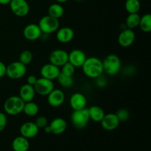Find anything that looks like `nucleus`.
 <instances>
[{"mask_svg": "<svg viewBox=\"0 0 151 151\" xmlns=\"http://www.w3.org/2000/svg\"><path fill=\"white\" fill-rule=\"evenodd\" d=\"M81 68L84 75L92 79H96L104 73L103 61L97 57L86 58Z\"/></svg>", "mask_w": 151, "mask_h": 151, "instance_id": "nucleus-1", "label": "nucleus"}, {"mask_svg": "<svg viewBox=\"0 0 151 151\" xmlns=\"http://www.w3.org/2000/svg\"><path fill=\"white\" fill-rule=\"evenodd\" d=\"M103 61V72L110 76L116 75L120 72L122 68V61L118 55L110 54L106 56Z\"/></svg>", "mask_w": 151, "mask_h": 151, "instance_id": "nucleus-2", "label": "nucleus"}, {"mask_svg": "<svg viewBox=\"0 0 151 151\" xmlns=\"http://www.w3.org/2000/svg\"><path fill=\"white\" fill-rule=\"evenodd\" d=\"M24 103L19 96H11L4 102V111L7 114L16 116L23 111Z\"/></svg>", "mask_w": 151, "mask_h": 151, "instance_id": "nucleus-3", "label": "nucleus"}, {"mask_svg": "<svg viewBox=\"0 0 151 151\" xmlns=\"http://www.w3.org/2000/svg\"><path fill=\"white\" fill-rule=\"evenodd\" d=\"M38 25L39 26L43 34L50 35V34L55 32L59 29L60 22H59V19L47 15L41 18Z\"/></svg>", "mask_w": 151, "mask_h": 151, "instance_id": "nucleus-4", "label": "nucleus"}, {"mask_svg": "<svg viewBox=\"0 0 151 151\" xmlns=\"http://www.w3.org/2000/svg\"><path fill=\"white\" fill-rule=\"evenodd\" d=\"M90 120L88 109L73 111L71 115V122L76 129H83Z\"/></svg>", "mask_w": 151, "mask_h": 151, "instance_id": "nucleus-5", "label": "nucleus"}, {"mask_svg": "<svg viewBox=\"0 0 151 151\" xmlns=\"http://www.w3.org/2000/svg\"><path fill=\"white\" fill-rule=\"evenodd\" d=\"M27 73V66L20 61H14L7 66L6 75L12 80H19Z\"/></svg>", "mask_w": 151, "mask_h": 151, "instance_id": "nucleus-6", "label": "nucleus"}, {"mask_svg": "<svg viewBox=\"0 0 151 151\" xmlns=\"http://www.w3.org/2000/svg\"><path fill=\"white\" fill-rule=\"evenodd\" d=\"M33 86L35 93L41 96H47L55 88L53 81L46 79L42 77L37 79Z\"/></svg>", "mask_w": 151, "mask_h": 151, "instance_id": "nucleus-7", "label": "nucleus"}, {"mask_svg": "<svg viewBox=\"0 0 151 151\" xmlns=\"http://www.w3.org/2000/svg\"><path fill=\"white\" fill-rule=\"evenodd\" d=\"M11 11L18 17H25L29 13V5L27 0H11L10 4Z\"/></svg>", "mask_w": 151, "mask_h": 151, "instance_id": "nucleus-8", "label": "nucleus"}, {"mask_svg": "<svg viewBox=\"0 0 151 151\" xmlns=\"http://www.w3.org/2000/svg\"><path fill=\"white\" fill-rule=\"evenodd\" d=\"M49 60H50V63L58 67H61L69 60V53L66 50H61V49L55 50L50 53Z\"/></svg>", "mask_w": 151, "mask_h": 151, "instance_id": "nucleus-9", "label": "nucleus"}, {"mask_svg": "<svg viewBox=\"0 0 151 151\" xmlns=\"http://www.w3.org/2000/svg\"><path fill=\"white\" fill-rule=\"evenodd\" d=\"M136 39V34L134 29H122V32L119 34L118 36V44L119 46L124 48H127L132 45Z\"/></svg>", "mask_w": 151, "mask_h": 151, "instance_id": "nucleus-10", "label": "nucleus"}, {"mask_svg": "<svg viewBox=\"0 0 151 151\" xmlns=\"http://www.w3.org/2000/svg\"><path fill=\"white\" fill-rule=\"evenodd\" d=\"M120 121L118 119L117 116L114 113H110L105 114L104 117L100 121L101 127L104 130L108 131H114L118 128Z\"/></svg>", "mask_w": 151, "mask_h": 151, "instance_id": "nucleus-11", "label": "nucleus"}, {"mask_svg": "<svg viewBox=\"0 0 151 151\" xmlns=\"http://www.w3.org/2000/svg\"><path fill=\"white\" fill-rule=\"evenodd\" d=\"M47 97V103L51 107L58 108L63 105L65 101V94L62 90L54 88Z\"/></svg>", "mask_w": 151, "mask_h": 151, "instance_id": "nucleus-12", "label": "nucleus"}, {"mask_svg": "<svg viewBox=\"0 0 151 151\" xmlns=\"http://www.w3.org/2000/svg\"><path fill=\"white\" fill-rule=\"evenodd\" d=\"M23 35L28 41H34L41 38L42 32L37 24H29L24 28Z\"/></svg>", "mask_w": 151, "mask_h": 151, "instance_id": "nucleus-13", "label": "nucleus"}, {"mask_svg": "<svg viewBox=\"0 0 151 151\" xmlns=\"http://www.w3.org/2000/svg\"><path fill=\"white\" fill-rule=\"evenodd\" d=\"M60 72V67L51 63H48L43 65L42 67L41 68V71H40V73H41L42 78L51 80V81H54V80L57 79Z\"/></svg>", "mask_w": 151, "mask_h": 151, "instance_id": "nucleus-14", "label": "nucleus"}, {"mask_svg": "<svg viewBox=\"0 0 151 151\" xmlns=\"http://www.w3.org/2000/svg\"><path fill=\"white\" fill-rule=\"evenodd\" d=\"M20 134L22 137H25L27 139H32L36 137L39 132V128H38L35 122H25L21 125L20 129Z\"/></svg>", "mask_w": 151, "mask_h": 151, "instance_id": "nucleus-15", "label": "nucleus"}, {"mask_svg": "<svg viewBox=\"0 0 151 151\" xmlns=\"http://www.w3.org/2000/svg\"><path fill=\"white\" fill-rule=\"evenodd\" d=\"M69 104L73 111L86 109L87 105L86 97L81 92L74 93L69 99Z\"/></svg>", "mask_w": 151, "mask_h": 151, "instance_id": "nucleus-16", "label": "nucleus"}, {"mask_svg": "<svg viewBox=\"0 0 151 151\" xmlns=\"http://www.w3.org/2000/svg\"><path fill=\"white\" fill-rule=\"evenodd\" d=\"M86 55L83 51L78 49L72 50L69 53V60L68 61L72 63L75 68L82 67L83 64L86 59Z\"/></svg>", "mask_w": 151, "mask_h": 151, "instance_id": "nucleus-17", "label": "nucleus"}, {"mask_svg": "<svg viewBox=\"0 0 151 151\" xmlns=\"http://www.w3.org/2000/svg\"><path fill=\"white\" fill-rule=\"evenodd\" d=\"M56 38L58 41L62 44H67L72 41L75 37V32L73 29L69 27H59L56 31Z\"/></svg>", "mask_w": 151, "mask_h": 151, "instance_id": "nucleus-18", "label": "nucleus"}, {"mask_svg": "<svg viewBox=\"0 0 151 151\" xmlns=\"http://www.w3.org/2000/svg\"><path fill=\"white\" fill-rule=\"evenodd\" d=\"M49 126L51 129L52 134L55 135H60L64 133L67 128V122L63 118L57 117L52 120Z\"/></svg>", "mask_w": 151, "mask_h": 151, "instance_id": "nucleus-19", "label": "nucleus"}, {"mask_svg": "<svg viewBox=\"0 0 151 151\" xmlns=\"http://www.w3.org/2000/svg\"><path fill=\"white\" fill-rule=\"evenodd\" d=\"M35 94L36 93H35L33 86L26 83L21 86L20 89H19V96L24 103H27V102L33 101Z\"/></svg>", "mask_w": 151, "mask_h": 151, "instance_id": "nucleus-20", "label": "nucleus"}, {"mask_svg": "<svg viewBox=\"0 0 151 151\" xmlns=\"http://www.w3.org/2000/svg\"><path fill=\"white\" fill-rule=\"evenodd\" d=\"M12 148L13 151H28L29 148V140L22 136L16 137L12 142Z\"/></svg>", "mask_w": 151, "mask_h": 151, "instance_id": "nucleus-21", "label": "nucleus"}, {"mask_svg": "<svg viewBox=\"0 0 151 151\" xmlns=\"http://www.w3.org/2000/svg\"><path fill=\"white\" fill-rule=\"evenodd\" d=\"M88 111L90 119L95 122H100L106 114L104 110L97 106H91L88 109Z\"/></svg>", "mask_w": 151, "mask_h": 151, "instance_id": "nucleus-22", "label": "nucleus"}, {"mask_svg": "<svg viewBox=\"0 0 151 151\" xmlns=\"http://www.w3.org/2000/svg\"><path fill=\"white\" fill-rule=\"evenodd\" d=\"M64 14V8L60 3H53L48 7V15L55 19H60Z\"/></svg>", "mask_w": 151, "mask_h": 151, "instance_id": "nucleus-23", "label": "nucleus"}, {"mask_svg": "<svg viewBox=\"0 0 151 151\" xmlns=\"http://www.w3.org/2000/svg\"><path fill=\"white\" fill-rule=\"evenodd\" d=\"M140 15L137 13H129L125 20V25L128 29H134L135 28L138 27L139 24Z\"/></svg>", "mask_w": 151, "mask_h": 151, "instance_id": "nucleus-24", "label": "nucleus"}, {"mask_svg": "<svg viewBox=\"0 0 151 151\" xmlns=\"http://www.w3.org/2000/svg\"><path fill=\"white\" fill-rule=\"evenodd\" d=\"M38 111H39V107H38V104L35 103V102L30 101L24 103L22 112H24L27 116H34L38 114Z\"/></svg>", "mask_w": 151, "mask_h": 151, "instance_id": "nucleus-25", "label": "nucleus"}, {"mask_svg": "<svg viewBox=\"0 0 151 151\" xmlns=\"http://www.w3.org/2000/svg\"><path fill=\"white\" fill-rule=\"evenodd\" d=\"M139 27L144 32H150L151 31V15L146 13L140 17Z\"/></svg>", "mask_w": 151, "mask_h": 151, "instance_id": "nucleus-26", "label": "nucleus"}, {"mask_svg": "<svg viewBox=\"0 0 151 151\" xmlns=\"http://www.w3.org/2000/svg\"><path fill=\"white\" fill-rule=\"evenodd\" d=\"M125 8L128 13H137L141 8L139 0H126Z\"/></svg>", "mask_w": 151, "mask_h": 151, "instance_id": "nucleus-27", "label": "nucleus"}, {"mask_svg": "<svg viewBox=\"0 0 151 151\" xmlns=\"http://www.w3.org/2000/svg\"><path fill=\"white\" fill-rule=\"evenodd\" d=\"M56 80L58 81V83L64 88H69L74 83V80L72 77L68 76V75L61 73V72H60Z\"/></svg>", "mask_w": 151, "mask_h": 151, "instance_id": "nucleus-28", "label": "nucleus"}, {"mask_svg": "<svg viewBox=\"0 0 151 151\" xmlns=\"http://www.w3.org/2000/svg\"><path fill=\"white\" fill-rule=\"evenodd\" d=\"M32 59H33V54H32V52L30 50H24V51H22L20 53L19 58V61L27 66V65H29L32 62Z\"/></svg>", "mask_w": 151, "mask_h": 151, "instance_id": "nucleus-29", "label": "nucleus"}, {"mask_svg": "<svg viewBox=\"0 0 151 151\" xmlns=\"http://www.w3.org/2000/svg\"><path fill=\"white\" fill-rule=\"evenodd\" d=\"M75 69L76 68L72 64V63H69V61L67 63H65L64 65L61 66V69H60V72L64 75H68V76L73 77L74 74L75 72Z\"/></svg>", "mask_w": 151, "mask_h": 151, "instance_id": "nucleus-30", "label": "nucleus"}, {"mask_svg": "<svg viewBox=\"0 0 151 151\" xmlns=\"http://www.w3.org/2000/svg\"><path fill=\"white\" fill-rule=\"evenodd\" d=\"M118 119H119L120 122H126L130 117V113L127 109H121L118 110V111L116 113Z\"/></svg>", "mask_w": 151, "mask_h": 151, "instance_id": "nucleus-31", "label": "nucleus"}, {"mask_svg": "<svg viewBox=\"0 0 151 151\" xmlns=\"http://www.w3.org/2000/svg\"><path fill=\"white\" fill-rule=\"evenodd\" d=\"M34 122H35V125L40 129V128H44V127H46L48 125V119H47V118L46 116H40L36 118V119H35V121Z\"/></svg>", "mask_w": 151, "mask_h": 151, "instance_id": "nucleus-32", "label": "nucleus"}, {"mask_svg": "<svg viewBox=\"0 0 151 151\" xmlns=\"http://www.w3.org/2000/svg\"><path fill=\"white\" fill-rule=\"evenodd\" d=\"M7 118L5 113L0 111V132L4 131L7 126Z\"/></svg>", "mask_w": 151, "mask_h": 151, "instance_id": "nucleus-33", "label": "nucleus"}, {"mask_svg": "<svg viewBox=\"0 0 151 151\" xmlns=\"http://www.w3.org/2000/svg\"><path fill=\"white\" fill-rule=\"evenodd\" d=\"M106 83H107V81H106V78H103V75L96 78V84L100 88H103V87L106 86Z\"/></svg>", "mask_w": 151, "mask_h": 151, "instance_id": "nucleus-34", "label": "nucleus"}, {"mask_svg": "<svg viewBox=\"0 0 151 151\" xmlns=\"http://www.w3.org/2000/svg\"><path fill=\"white\" fill-rule=\"evenodd\" d=\"M37 79H38V78H37V77L35 76V75H29V76L27 77V83L29 84V85L31 86H34L35 83H36Z\"/></svg>", "mask_w": 151, "mask_h": 151, "instance_id": "nucleus-35", "label": "nucleus"}, {"mask_svg": "<svg viewBox=\"0 0 151 151\" xmlns=\"http://www.w3.org/2000/svg\"><path fill=\"white\" fill-rule=\"evenodd\" d=\"M6 69H7V66L0 60V78L6 75Z\"/></svg>", "mask_w": 151, "mask_h": 151, "instance_id": "nucleus-36", "label": "nucleus"}, {"mask_svg": "<svg viewBox=\"0 0 151 151\" xmlns=\"http://www.w3.org/2000/svg\"><path fill=\"white\" fill-rule=\"evenodd\" d=\"M11 1V0H0V4L1 5H6V4H9Z\"/></svg>", "mask_w": 151, "mask_h": 151, "instance_id": "nucleus-37", "label": "nucleus"}, {"mask_svg": "<svg viewBox=\"0 0 151 151\" xmlns=\"http://www.w3.org/2000/svg\"><path fill=\"white\" fill-rule=\"evenodd\" d=\"M44 131H45V133H47V134H50V133H51V129H50V126H49L48 125H47L46 127H44Z\"/></svg>", "mask_w": 151, "mask_h": 151, "instance_id": "nucleus-38", "label": "nucleus"}, {"mask_svg": "<svg viewBox=\"0 0 151 151\" xmlns=\"http://www.w3.org/2000/svg\"><path fill=\"white\" fill-rule=\"evenodd\" d=\"M58 3H60V4H62V3H65L66 1H68L69 0H55Z\"/></svg>", "mask_w": 151, "mask_h": 151, "instance_id": "nucleus-39", "label": "nucleus"}, {"mask_svg": "<svg viewBox=\"0 0 151 151\" xmlns=\"http://www.w3.org/2000/svg\"><path fill=\"white\" fill-rule=\"evenodd\" d=\"M75 1H83V0H75Z\"/></svg>", "mask_w": 151, "mask_h": 151, "instance_id": "nucleus-40", "label": "nucleus"}]
</instances>
